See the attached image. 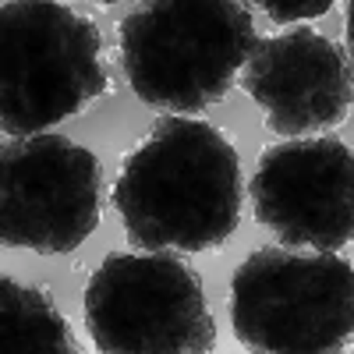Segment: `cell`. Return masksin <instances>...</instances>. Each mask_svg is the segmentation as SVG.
Listing matches in <instances>:
<instances>
[{
  "label": "cell",
  "mask_w": 354,
  "mask_h": 354,
  "mask_svg": "<svg viewBox=\"0 0 354 354\" xmlns=\"http://www.w3.org/2000/svg\"><path fill=\"white\" fill-rule=\"evenodd\" d=\"M113 205L145 252L216 248L241 220L238 153L213 124L167 117L128 156Z\"/></svg>",
  "instance_id": "cell-1"
},
{
  "label": "cell",
  "mask_w": 354,
  "mask_h": 354,
  "mask_svg": "<svg viewBox=\"0 0 354 354\" xmlns=\"http://www.w3.org/2000/svg\"><path fill=\"white\" fill-rule=\"evenodd\" d=\"M252 50V15L234 0H156L121 21V61L135 96L167 113L220 103Z\"/></svg>",
  "instance_id": "cell-2"
},
{
  "label": "cell",
  "mask_w": 354,
  "mask_h": 354,
  "mask_svg": "<svg viewBox=\"0 0 354 354\" xmlns=\"http://www.w3.org/2000/svg\"><path fill=\"white\" fill-rule=\"evenodd\" d=\"M106 93L100 28L53 0L0 8V128L39 135Z\"/></svg>",
  "instance_id": "cell-3"
},
{
  "label": "cell",
  "mask_w": 354,
  "mask_h": 354,
  "mask_svg": "<svg viewBox=\"0 0 354 354\" xmlns=\"http://www.w3.org/2000/svg\"><path fill=\"white\" fill-rule=\"evenodd\" d=\"M230 319L252 351H340L354 330V270L330 252L259 248L230 280Z\"/></svg>",
  "instance_id": "cell-4"
},
{
  "label": "cell",
  "mask_w": 354,
  "mask_h": 354,
  "mask_svg": "<svg viewBox=\"0 0 354 354\" xmlns=\"http://www.w3.org/2000/svg\"><path fill=\"white\" fill-rule=\"evenodd\" d=\"M85 326L106 354H202L216 326L192 266L170 252H113L85 287Z\"/></svg>",
  "instance_id": "cell-5"
},
{
  "label": "cell",
  "mask_w": 354,
  "mask_h": 354,
  "mask_svg": "<svg viewBox=\"0 0 354 354\" xmlns=\"http://www.w3.org/2000/svg\"><path fill=\"white\" fill-rule=\"evenodd\" d=\"M100 223V160L64 135H28L0 153V238L43 255L78 248Z\"/></svg>",
  "instance_id": "cell-6"
},
{
  "label": "cell",
  "mask_w": 354,
  "mask_h": 354,
  "mask_svg": "<svg viewBox=\"0 0 354 354\" xmlns=\"http://www.w3.org/2000/svg\"><path fill=\"white\" fill-rule=\"evenodd\" d=\"M248 192L255 220L290 248L337 252L354 234V160L340 138H290L266 149Z\"/></svg>",
  "instance_id": "cell-7"
},
{
  "label": "cell",
  "mask_w": 354,
  "mask_h": 354,
  "mask_svg": "<svg viewBox=\"0 0 354 354\" xmlns=\"http://www.w3.org/2000/svg\"><path fill=\"white\" fill-rule=\"evenodd\" d=\"M245 93L277 135H305L337 124L351 106V64L315 28H290L255 43Z\"/></svg>",
  "instance_id": "cell-8"
},
{
  "label": "cell",
  "mask_w": 354,
  "mask_h": 354,
  "mask_svg": "<svg viewBox=\"0 0 354 354\" xmlns=\"http://www.w3.org/2000/svg\"><path fill=\"white\" fill-rule=\"evenodd\" d=\"M0 351L8 354H75L78 340L43 287L0 280Z\"/></svg>",
  "instance_id": "cell-9"
},
{
  "label": "cell",
  "mask_w": 354,
  "mask_h": 354,
  "mask_svg": "<svg viewBox=\"0 0 354 354\" xmlns=\"http://www.w3.org/2000/svg\"><path fill=\"white\" fill-rule=\"evenodd\" d=\"M266 15H270L273 21H298V18H322L333 0H262Z\"/></svg>",
  "instance_id": "cell-10"
}]
</instances>
